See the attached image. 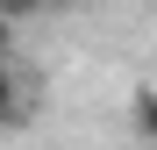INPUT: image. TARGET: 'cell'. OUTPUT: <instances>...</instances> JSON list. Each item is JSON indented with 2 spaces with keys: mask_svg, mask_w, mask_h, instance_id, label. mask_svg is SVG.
Masks as SVG:
<instances>
[{
  "mask_svg": "<svg viewBox=\"0 0 157 150\" xmlns=\"http://www.w3.org/2000/svg\"><path fill=\"white\" fill-rule=\"evenodd\" d=\"M36 114V79L21 71V57H0V129H21Z\"/></svg>",
  "mask_w": 157,
  "mask_h": 150,
  "instance_id": "obj_1",
  "label": "cell"
},
{
  "mask_svg": "<svg viewBox=\"0 0 157 150\" xmlns=\"http://www.w3.org/2000/svg\"><path fill=\"white\" fill-rule=\"evenodd\" d=\"M128 129H136L143 150H157V86H136V93H128Z\"/></svg>",
  "mask_w": 157,
  "mask_h": 150,
  "instance_id": "obj_2",
  "label": "cell"
},
{
  "mask_svg": "<svg viewBox=\"0 0 157 150\" xmlns=\"http://www.w3.org/2000/svg\"><path fill=\"white\" fill-rule=\"evenodd\" d=\"M64 0H0V14L14 21V29H29V21H43V14H57Z\"/></svg>",
  "mask_w": 157,
  "mask_h": 150,
  "instance_id": "obj_3",
  "label": "cell"
},
{
  "mask_svg": "<svg viewBox=\"0 0 157 150\" xmlns=\"http://www.w3.org/2000/svg\"><path fill=\"white\" fill-rule=\"evenodd\" d=\"M0 57H21V29H14L7 14H0Z\"/></svg>",
  "mask_w": 157,
  "mask_h": 150,
  "instance_id": "obj_4",
  "label": "cell"
}]
</instances>
